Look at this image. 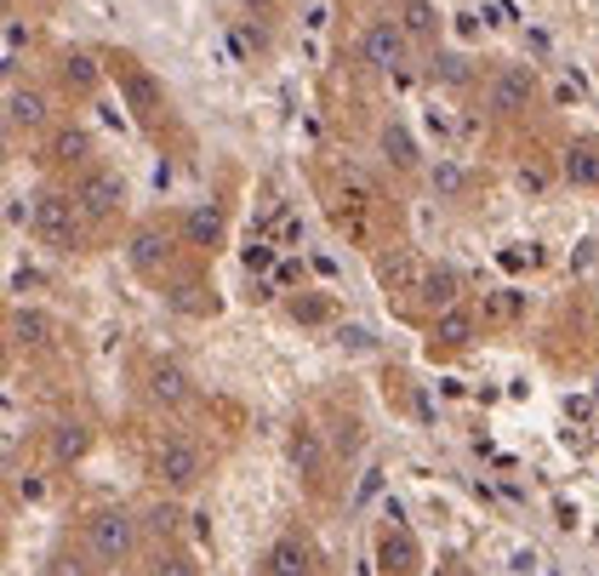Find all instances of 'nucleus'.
I'll use <instances>...</instances> for the list:
<instances>
[{
    "label": "nucleus",
    "mask_w": 599,
    "mask_h": 576,
    "mask_svg": "<svg viewBox=\"0 0 599 576\" xmlns=\"http://www.w3.org/2000/svg\"><path fill=\"white\" fill-rule=\"evenodd\" d=\"M434 81H468V58H457V52H445V58H434Z\"/></svg>",
    "instance_id": "bb28decb"
},
{
    "label": "nucleus",
    "mask_w": 599,
    "mask_h": 576,
    "mask_svg": "<svg viewBox=\"0 0 599 576\" xmlns=\"http://www.w3.org/2000/svg\"><path fill=\"white\" fill-rule=\"evenodd\" d=\"M132 548H137V519L127 508L86 514V560L92 565H127Z\"/></svg>",
    "instance_id": "f257e3e1"
},
{
    "label": "nucleus",
    "mask_w": 599,
    "mask_h": 576,
    "mask_svg": "<svg viewBox=\"0 0 599 576\" xmlns=\"http://www.w3.org/2000/svg\"><path fill=\"white\" fill-rule=\"evenodd\" d=\"M155 480H160L171 496L194 491L200 480H206V451H200L189 434H166V440L155 445Z\"/></svg>",
    "instance_id": "7ed1b4c3"
},
{
    "label": "nucleus",
    "mask_w": 599,
    "mask_h": 576,
    "mask_svg": "<svg viewBox=\"0 0 599 576\" xmlns=\"http://www.w3.org/2000/svg\"><path fill=\"white\" fill-rule=\"evenodd\" d=\"M531 92H537V81H531V69H503L491 81V92H486V109L491 115H519L531 104Z\"/></svg>",
    "instance_id": "6e6552de"
},
{
    "label": "nucleus",
    "mask_w": 599,
    "mask_h": 576,
    "mask_svg": "<svg viewBox=\"0 0 599 576\" xmlns=\"http://www.w3.org/2000/svg\"><path fill=\"white\" fill-rule=\"evenodd\" d=\"M263 576H314L309 548L297 542V537H280V542L268 548V560H263Z\"/></svg>",
    "instance_id": "2eb2a0df"
},
{
    "label": "nucleus",
    "mask_w": 599,
    "mask_h": 576,
    "mask_svg": "<svg viewBox=\"0 0 599 576\" xmlns=\"http://www.w3.org/2000/svg\"><path fill=\"white\" fill-rule=\"evenodd\" d=\"M29 229L52 245V252H81V229H86V212L74 194H35V217Z\"/></svg>",
    "instance_id": "f03ea898"
},
{
    "label": "nucleus",
    "mask_w": 599,
    "mask_h": 576,
    "mask_svg": "<svg viewBox=\"0 0 599 576\" xmlns=\"http://www.w3.org/2000/svg\"><path fill=\"white\" fill-rule=\"evenodd\" d=\"M12 337H17V343H29V348H40V343H52V337H58V320H52V314H40V309H17V314H12Z\"/></svg>",
    "instance_id": "6ab92c4d"
},
{
    "label": "nucleus",
    "mask_w": 599,
    "mask_h": 576,
    "mask_svg": "<svg viewBox=\"0 0 599 576\" xmlns=\"http://www.w3.org/2000/svg\"><path fill=\"white\" fill-rule=\"evenodd\" d=\"M52 576H86V560L81 554H58V571Z\"/></svg>",
    "instance_id": "c85d7f7f"
},
{
    "label": "nucleus",
    "mask_w": 599,
    "mask_h": 576,
    "mask_svg": "<svg viewBox=\"0 0 599 576\" xmlns=\"http://www.w3.org/2000/svg\"><path fill=\"white\" fill-rule=\"evenodd\" d=\"M127 263H132L137 274H148V280H155V274L171 263V235H166V229H137L132 245H127Z\"/></svg>",
    "instance_id": "1a4fd4ad"
},
{
    "label": "nucleus",
    "mask_w": 599,
    "mask_h": 576,
    "mask_svg": "<svg viewBox=\"0 0 599 576\" xmlns=\"http://www.w3.org/2000/svg\"><path fill=\"white\" fill-rule=\"evenodd\" d=\"M291 314H303V320H326V303H320V297H314V303H291Z\"/></svg>",
    "instance_id": "c756f323"
},
{
    "label": "nucleus",
    "mask_w": 599,
    "mask_h": 576,
    "mask_svg": "<svg viewBox=\"0 0 599 576\" xmlns=\"http://www.w3.org/2000/svg\"><path fill=\"white\" fill-rule=\"evenodd\" d=\"M74 200H81L86 223H115L127 212V178H120V171H86V178L74 183Z\"/></svg>",
    "instance_id": "20e7f679"
},
{
    "label": "nucleus",
    "mask_w": 599,
    "mask_h": 576,
    "mask_svg": "<svg viewBox=\"0 0 599 576\" xmlns=\"http://www.w3.org/2000/svg\"><path fill=\"white\" fill-rule=\"evenodd\" d=\"M286 457H291V468L303 473L309 485H320V473H326V445H320L314 422H291L286 429Z\"/></svg>",
    "instance_id": "423d86ee"
},
{
    "label": "nucleus",
    "mask_w": 599,
    "mask_h": 576,
    "mask_svg": "<svg viewBox=\"0 0 599 576\" xmlns=\"http://www.w3.org/2000/svg\"><path fill=\"white\" fill-rule=\"evenodd\" d=\"M148 399H155V406H189V399H194L189 371H183V365H171V360L148 365Z\"/></svg>",
    "instance_id": "9d476101"
},
{
    "label": "nucleus",
    "mask_w": 599,
    "mask_h": 576,
    "mask_svg": "<svg viewBox=\"0 0 599 576\" xmlns=\"http://www.w3.org/2000/svg\"><path fill=\"white\" fill-rule=\"evenodd\" d=\"M560 171H565L571 189H599V137H577V143H571Z\"/></svg>",
    "instance_id": "9b49d317"
},
{
    "label": "nucleus",
    "mask_w": 599,
    "mask_h": 576,
    "mask_svg": "<svg viewBox=\"0 0 599 576\" xmlns=\"http://www.w3.org/2000/svg\"><path fill=\"white\" fill-rule=\"evenodd\" d=\"M422 274H429V268H422V263L406 252V245H399V252H388V257L378 263V286H383V291H422Z\"/></svg>",
    "instance_id": "ddd939ff"
},
{
    "label": "nucleus",
    "mask_w": 599,
    "mask_h": 576,
    "mask_svg": "<svg viewBox=\"0 0 599 576\" xmlns=\"http://www.w3.org/2000/svg\"><path fill=\"white\" fill-rule=\"evenodd\" d=\"M52 160H58V166H86V160H92V137H86L81 127L58 132V143H52Z\"/></svg>",
    "instance_id": "5701e85b"
},
{
    "label": "nucleus",
    "mask_w": 599,
    "mask_h": 576,
    "mask_svg": "<svg viewBox=\"0 0 599 576\" xmlns=\"http://www.w3.org/2000/svg\"><path fill=\"white\" fill-rule=\"evenodd\" d=\"M63 86H74V92H92V86H97V63H92L86 52L63 58Z\"/></svg>",
    "instance_id": "a878e982"
},
{
    "label": "nucleus",
    "mask_w": 599,
    "mask_h": 576,
    "mask_svg": "<svg viewBox=\"0 0 599 576\" xmlns=\"http://www.w3.org/2000/svg\"><path fill=\"white\" fill-rule=\"evenodd\" d=\"M245 7H252V12H268V7H274V0H245Z\"/></svg>",
    "instance_id": "2f4dec72"
},
{
    "label": "nucleus",
    "mask_w": 599,
    "mask_h": 576,
    "mask_svg": "<svg viewBox=\"0 0 599 576\" xmlns=\"http://www.w3.org/2000/svg\"><path fill=\"white\" fill-rule=\"evenodd\" d=\"M480 325H514L519 314H526V291L519 286H496V291H480Z\"/></svg>",
    "instance_id": "4468645a"
},
{
    "label": "nucleus",
    "mask_w": 599,
    "mask_h": 576,
    "mask_svg": "<svg viewBox=\"0 0 599 576\" xmlns=\"http://www.w3.org/2000/svg\"><path fill=\"white\" fill-rule=\"evenodd\" d=\"M474 332H480V314L457 303V309H440V314H434V325H429V343H434V348H463Z\"/></svg>",
    "instance_id": "f8f14e48"
},
{
    "label": "nucleus",
    "mask_w": 599,
    "mask_h": 576,
    "mask_svg": "<svg viewBox=\"0 0 599 576\" xmlns=\"http://www.w3.org/2000/svg\"><path fill=\"white\" fill-rule=\"evenodd\" d=\"M399 29H406L411 40H434L440 35V12L429 7V0H406V7H399Z\"/></svg>",
    "instance_id": "aec40b11"
},
{
    "label": "nucleus",
    "mask_w": 599,
    "mask_h": 576,
    "mask_svg": "<svg viewBox=\"0 0 599 576\" xmlns=\"http://www.w3.org/2000/svg\"><path fill=\"white\" fill-rule=\"evenodd\" d=\"M378 560H383L388 576H411V571L422 565L417 542H411V531H406L399 519H383V531H378Z\"/></svg>",
    "instance_id": "0eeeda50"
},
{
    "label": "nucleus",
    "mask_w": 599,
    "mask_h": 576,
    "mask_svg": "<svg viewBox=\"0 0 599 576\" xmlns=\"http://www.w3.org/2000/svg\"><path fill=\"white\" fill-rule=\"evenodd\" d=\"M245 268H268V245H245Z\"/></svg>",
    "instance_id": "7c9ffc66"
},
{
    "label": "nucleus",
    "mask_w": 599,
    "mask_h": 576,
    "mask_svg": "<svg viewBox=\"0 0 599 576\" xmlns=\"http://www.w3.org/2000/svg\"><path fill=\"white\" fill-rule=\"evenodd\" d=\"M148 576H200V565H194L189 548H155V560H148Z\"/></svg>",
    "instance_id": "b1692460"
},
{
    "label": "nucleus",
    "mask_w": 599,
    "mask_h": 576,
    "mask_svg": "<svg viewBox=\"0 0 599 576\" xmlns=\"http://www.w3.org/2000/svg\"><path fill=\"white\" fill-rule=\"evenodd\" d=\"M406 52H411V35L399 29V23H371V29L360 35V58L378 69V74H399L406 69Z\"/></svg>",
    "instance_id": "39448f33"
},
{
    "label": "nucleus",
    "mask_w": 599,
    "mask_h": 576,
    "mask_svg": "<svg viewBox=\"0 0 599 576\" xmlns=\"http://www.w3.org/2000/svg\"><path fill=\"white\" fill-rule=\"evenodd\" d=\"M417 297H422V303H429L434 314H440V309H457V297H463V274L440 263V268L422 274V291H417Z\"/></svg>",
    "instance_id": "f3484780"
},
{
    "label": "nucleus",
    "mask_w": 599,
    "mask_h": 576,
    "mask_svg": "<svg viewBox=\"0 0 599 576\" xmlns=\"http://www.w3.org/2000/svg\"><path fill=\"white\" fill-rule=\"evenodd\" d=\"M46 120V97L29 92V86H7V127H23V132H35Z\"/></svg>",
    "instance_id": "a211bd4d"
},
{
    "label": "nucleus",
    "mask_w": 599,
    "mask_h": 576,
    "mask_svg": "<svg viewBox=\"0 0 599 576\" xmlns=\"http://www.w3.org/2000/svg\"><path fill=\"white\" fill-rule=\"evenodd\" d=\"M217 240H223V212H217V206H189V212H183V245H194V252H212Z\"/></svg>",
    "instance_id": "dca6fc26"
},
{
    "label": "nucleus",
    "mask_w": 599,
    "mask_h": 576,
    "mask_svg": "<svg viewBox=\"0 0 599 576\" xmlns=\"http://www.w3.org/2000/svg\"><path fill=\"white\" fill-rule=\"evenodd\" d=\"M519 189L542 194V189H548V171H542V166H519Z\"/></svg>",
    "instance_id": "cd10ccee"
},
{
    "label": "nucleus",
    "mask_w": 599,
    "mask_h": 576,
    "mask_svg": "<svg viewBox=\"0 0 599 576\" xmlns=\"http://www.w3.org/2000/svg\"><path fill=\"white\" fill-rule=\"evenodd\" d=\"M429 189H434V200H463V194H468V171H463L457 160H434Z\"/></svg>",
    "instance_id": "412c9836"
},
{
    "label": "nucleus",
    "mask_w": 599,
    "mask_h": 576,
    "mask_svg": "<svg viewBox=\"0 0 599 576\" xmlns=\"http://www.w3.org/2000/svg\"><path fill=\"white\" fill-rule=\"evenodd\" d=\"M81 451H86V429H81V422H63V429L52 434V457L58 463H74Z\"/></svg>",
    "instance_id": "393cba45"
},
{
    "label": "nucleus",
    "mask_w": 599,
    "mask_h": 576,
    "mask_svg": "<svg viewBox=\"0 0 599 576\" xmlns=\"http://www.w3.org/2000/svg\"><path fill=\"white\" fill-rule=\"evenodd\" d=\"M383 155H388L399 171H411V166H417V143H411V132L399 127V120H388V127H383Z\"/></svg>",
    "instance_id": "4be33fe9"
}]
</instances>
